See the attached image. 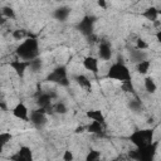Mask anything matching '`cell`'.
Returning <instances> with one entry per match:
<instances>
[{"label": "cell", "mask_w": 161, "mask_h": 161, "mask_svg": "<svg viewBox=\"0 0 161 161\" xmlns=\"http://www.w3.org/2000/svg\"><path fill=\"white\" fill-rule=\"evenodd\" d=\"M10 67L15 70V73L19 77H23L26 68L29 67V62L28 60H14V62H10Z\"/></svg>", "instance_id": "9"}, {"label": "cell", "mask_w": 161, "mask_h": 161, "mask_svg": "<svg viewBox=\"0 0 161 161\" xmlns=\"http://www.w3.org/2000/svg\"><path fill=\"white\" fill-rule=\"evenodd\" d=\"M98 55H99V58L103 59V60L111 59V57H112V50H111V47H109L108 43H101V44H99Z\"/></svg>", "instance_id": "12"}, {"label": "cell", "mask_w": 161, "mask_h": 161, "mask_svg": "<svg viewBox=\"0 0 161 161\" xmlns=\"http://www.w3.org/2000/svg\"><path fill=\"white\" fill-rule=\"evenodd\" d=\"M158 14H160V15H161V10H158Z\"/></svg>", "instance_id": "34"}, {"label": "cell", "mask_w": 161, "mask_h": 161, "mask_svg": "<svg viewBox=\"0 0 161 161\" xmlns=\"http://www.w3.org/2000/svg\"><path fill=\"white\" fill-rule=\"evenodd\" d=\"M156 148H157V142H152L143 147H137L135 151L130 152V157L140 161H151L156 153Z\"/></svg>", "instance_id": "3"}, {"label": "cell", "mask_w": 161, "mask_h": 161, "mask_svg": "<svg viewBox=\"0 0 161 161\" xmlns=\"http://www.w3.org/2000/svg\"><path fill=\"white\" fill-rule=\"evenodd\" d=\"M147 47H148L147 43H146L145 40H142V39H138L137 43H136V48H137V49H142V50H143V49H146Z\"/></svg>", "instance_id": "28"}, {"label": "cell", "mask_w": 161, "mask_h": 161, "mask_svg": "<svg viewBox=\"0 0 161 161\" xmlns=\"http://www.w3.org/2000/svg\"><path fill=\"white\" fill-rule=\"evenodd\" d=\"M63 160H64V161H70V160H73V153H72L70 151H64Z\"/></svg>", "instance_id": "30"}, {"label": "cell", "mask_w": 161, "mask_h": 161, "mask_svg": "<svg viewBox=\"0 0 161 161\" xmlns=\"http://www.w3.org/2000/svg\"><path fill=\"white\" fill-rule=\"evenodd\" d=\"M128 108H130L132 112L138 113V112H141V109H142V104H141L140 101H137V99H132V101L128 102Z\"/></svg>", "instance_id": "21"}, {"label": "cell", "mask_w": 161, "mask_h": 161, "mask_svg": "<svg viewBox=\"0 0 161 161\" xmlns=\"http://www.w3.org/2000/svg\"><path fill=\"white\" fill-rule=\"evenodd\" d=\"M42 60L39 58H35L33 60H29V68L33 70V72H38L42 69Z\"/></svg>", "instance_id": "22"}, {"label": "cell", "mask_w": 161, "mask_h": 161, "mask_svg": "<svg viewBox=\"0 0 161 161\" xmlns=\"http://www.w3.org/2000/svg\"><path fill=\"white\" fill-rule=\"evenodd\" d=\"M69 14H70V9L68 6H60L54 10L53 16H54V19H57L59 21H65L68 19Z\"/></svg>", "instance_id": "10"}, {"label": "cell", "mask_w": 161, "mask_h": 161, "mask_svg": "<svg viewBox=\"0 0 161 161\" xmlns=\"http://www.w3.org/2000/svg\"><path fill=\"white\" fill-rule=\"evenodd\" d=\"M143 16H145L146 19L151 20V21H155V20L157 19V16H158V10H157L155 6H150V8H147V9L143 11Z\"/></svg>", "instance_id": "16"}, {"label": "cell", "mask_w": 161, "mask_h": 161, "mask_svg": "<svg viewBox=\"0 0 161 161\" xmlns=\"http://www.w3.org/2000/svg\"><path fill=\"white\" fill-rule=\"evenodd\" d=\"M28 113H29V111H28V108H26V106H25L24 103H18V104L14 107V109H13V114H14L16 118L23 119V121H28V119H29Z\"/></svg>", "instance_id": "8"}, {"label": "cell", "mask_w": 161, "mask_h": 161, "mask_svg": "<svg viewBox=\"0 0 161 161\" xmlns=\"http://www.w3.org/2000/svg\"><path fill=\"white\" fill-rule=\"evenodd\" d=\"M54 111L57 112V113H59V114H64V113H67V107H65V104L64 103H62V102H59V103H57L55 106H54Z\"/></svg>", "instance_id": "26"}, {"label": "cell", "mask_w": 161, "mask_h": 161, "mask_svg": "<svg viewBox=\"0 0 161 161\" xmlns=\"http://www.w3.org/2000/svg\"><path fill=\"white\" fill-rule=\"evenodd\" d=\"M74 79L77 80V83H78L82 88H84V89H87V91H91L92 84H91V80H89L86 75H83V74H78V75L74 77Z\"/></svg>", "instance_id": "15"}, {"label": "cell", "mask_w": 161, "mask_h": 161, "mask_svg": "<svg viewBox=\"0 0 161 161\" xmlns=\"http://www.w3.org/2000/svg\"><path fill=\"white\" fill-rule=\"evenodd\" d=\"M145 88H146V91H147L148 93H155V92H156L157 87H156L155 80H153L151 77H147V78L145 79Z\"/></svg>", "instance_id": "20"}, {"label": "cell", "mask_w": 161, "mask_h": 161, "mask_svg": "<svg viewBox=\"0 0 161 161\" xmlns=\"http://www.w3.org/2000/svg\"><path fill=\"white\" fill-rule=\"evenodd\" d=\"M47 80L53 82V83H58L60 86L67 87L69 84V80H68V77H67V69H65V67L64 65L57 67L52 73L48 74Z\"/></svg>", "instance_id": "5"}, {"label": "cell", "mask_w": 161, "mask_h": 161, "mask_svg": "<svg viewBox=\"0 0 161 161\" xmlns=\"http://www.w3.org/2000/svg\"><path fill=\"white\" fill-rule=\"evenodd\" d=\"M16 54L23 59V60H33L38 57L39 54V47L38 42L35 38H28L25 39L18 48H16Z\"/></svg>", "instance_id": "1"}, {"label": "cell", "mask_w": 161, "mask_h": 161, "mask_svg": "<svg viewBox=\"0 0 161 161\" xmlns=\"http://www.w3.org/2000/svg\"><path fill=\"white\" fill-rule=\"evenodd\" d=\"M99 152L98 151H94V150H91L89 152H88V155L86 156V160L87 161H96V160H98L99 158Z\"/></svg>", "instance_id": "25"}, {"label": "cell", "mask_w": 161, "mask_h": 161, "mask_svg": "<svg viewBox=\"0 0 161 161\" xmlns=\"http://www.w3.org/2000/svg\"><path fill=\"white\" fill-rule=\"evenodd\" d=\"M83 67L87 69V70H91L92 73L97 74L98 72V60L94 58V57H86L84 60H83Z\"/></svg>", "instance_id": "11"}, {"label": "cell", "mask_w": 161, "mask_h": 161, "mask_svg": "<svg viewBox=\"0 0 161 161\" xmlns=\"http://www.w3.org/2000/svg\"><path fill=\"white\" fill-rule=\"evenodd\" d=\"M107 77L112 78V79H117V80H121V82H125V80H130L131 79V73H130L128 68L122 62H117V63L111 65V68H109V70L107 73Z\"/></svg>", "instance_id": "4"}, {"label": "cell", "mask_w": 161, "mask_h": 161, "mask_svg": "<svg viewBox=\"0 0 161 161\" xmlns=\"http://www.w3.org/2000/svg\"><path fill=\"white\" fill-rule=\"evenodd\" d=\"M11 138H13V136H11L9 132H3V133H0V143H1V146L6 145Z\"/></svg>", "instance_id": "24"}, {"label": "cell", "mask_w": 161, "mask_h": 161, "mask_svg": "<svg viewBox=\"0 0 161 161\" xmlns=\"http://www.w3.org/2000/svg\"><path fill=\"white\" fill-rule=\"evenodd\" d=\"M87 117L91 118L92 121H97L102 125H104V116L103 113L99 111V109H91V111H87Z\"/></svg>", "instance_id": "14"}, {"label": "cell", "mask_w": 161, "mask_h": 161, "mask_svg": "<svg viewBox=\"0 0 161 161\" xmlns=\"http://www.w3.org/2000/svg\"><path fill=\"white\" fill-rule=\"evenodd\" d=\"M103 126H104V125H102V123H99V122H97V121H92V123L87 127V130H88V132H91V133L101 135V133L103 132Z\"/></svg>", "instance_id": "17"}, {"label": "cell", "mask_w": 161, "mask_h": 161, "mask_svg": "<svg viewBox=\"0 0 161 161\" xmlns=\"http://www.w3.org/2000/svg\"><path fill=\"white\" fill-rule=\"evenodd\" d=\"M1 11H3V15L8 19H14L15 18V13H14L13 8H10V6H4Z\"/></svg>", "instance_id": "23"}, {"label": "cell", "mask_w": 161, "mask_h": 161, "mask_svg": "<svg viewBox=\"0 0 161 161\" xmlns=\"http://www.w3.org/2000/svg\"><path fill=\"white\" fill-rule=\"evenodd\" d=\"M130 140L136 147H143L146 145H150L153 142V130L146 128V130L135 131L130 136Z\"/></svg>", "instance_id": "2"}, {"label": "cell", "mask_w": 161, "mask_h": 161, "mask_svg": "<svg viewBox=\"0 0 161 161\" xmlns=\"http://www.w3.org/2000/svg\"><path fill=\"white\" fill-rule=\"evenodd\" d=\"M83 131H84V127H83V126H79V127L75 128V132H77V133H80V132H83Z\"/></svg>", "instance_id": "33"}, {"label": "cell", "mask_w": 161, "mask_h": 161, "mask_svg": "<svg viewBox=\"0 0 161 161\" xmlns=\"http://www.w3.org/2000/svg\"><path fill=\"white\" fill-rule=\"evenodd\" d=\"M122 89H123L125 92H131V93H133L135 88H133V84L131 83V79L122 82Z\"/></svg>", "instance_id": "27"}, {"label": "cell", "mask_w": 161, "mask_h": 161, "mask_svg": "<svg viewBox=\"0 0 161 161\" xmlns=\"http://www.w3.org/2000/svg\"><path fill=\"white\" fill-rule=\"evenodd\" d=\"M97 4H98V6H101V8H103V9L107 8V3H106V0H97Z\"/></svg>", "instance_id": "31"}, {"label": "cell", "mask_w": 161, "mask_h": 161, "mask_svg": "<svg viewBox=\"0 0 161 161\" xmlns=\"http://www.w3.org/2000/svg\"><path fill=\"white\" fill-rule=\"evenodd\" d=\"M156 39H157V42L161 44V30H158V31L156 33Z\"/></svg>", "instance_id": "32"}, {"label": "cell", "mask_w": 161, "mask_h": 161, "mask_svg": "<svg viewBox=\"0 0 161 161\" xmlns=\"http://www.w3.org/2000/svg\"><path fill=\"white\" fill-rule=\"evenodd\" d=\"M24 35H25V33H24L23 30H14V31H13V36H14L16 40H20Z\"/></svg>", "instance_id": "29"}, {"label": "cell", "mask_w": 161, "mask_h": 161, "mask_svg": "<svg viewBox=\"0 0 161 161\" xmlns=\"http://www.w3.org/2000/svg\"><path fill=\"white\" fill-rule=\"evenodd\" d=\"M94 21H96V18L94 16H84L77 25L78 30L86 35V36H89L91 34H93V25H94Z\"/></svg>", "instance_id": "6"}, {"label": "cell", "mask_w": 161, "mask_h": 161, "mask_svg": "<svg viewBox=\"0 0 161 161\" xmlns=\"http://www.w3.org/2000/svg\"><path fill=\"white\" fill-rule=\"evenodd\" d=\"M130 59L133 63H140V62L147 59V53L143 52L142 49H137L136 48V49H133V50L130 52Z\"/></svg>", "instance_id": "13"}, {"label": "cell", "mask_w": 161, "mask_h": 161, "mask_svg": "<svg viewBox=\"0 0 161 161\" xmlns=\"http://www.w3.org/2000/svg\"><path fill=\"white\" fill-rule=\"evenodd\" d=\"M18 153L21 156L23 161H31V158H33L31 151H30V148H29L28 146H21V147L19 148Z\"/></svg>", "instance_id": "18"}, {"label": "cell", "mask_w": 161, "mask_h": 161, "mask_svg": "<svg viewBox=\"0 0 161 161\" xmlns=\"http://www.w3.org/2000/svg\"><path fill=\"white\" fill-rule=\"evenodd\" d=\"M30 122L36 127V128H42L45 123H47V116L44 112L36 109V111H31L30 112Z\"/></svg>", "instance_id": "7"}, {"label": "cell", "mask_w": 161, "mask_h": 161, "mask_svg": "<svg viewBox=\"0 0 161 161\" xmlns=\"http://www.w3.org/2000/svg\"><path fill=\"white\" fill-rule=\"evenodd\" d=\"M150 65H151L150 60L145 59V60H142V62L137 63L136 69H137V72H138V73H141V74H146V73L148 72V69H150Z\"/></svg>", "instance_id": "19"}]
</instances>
